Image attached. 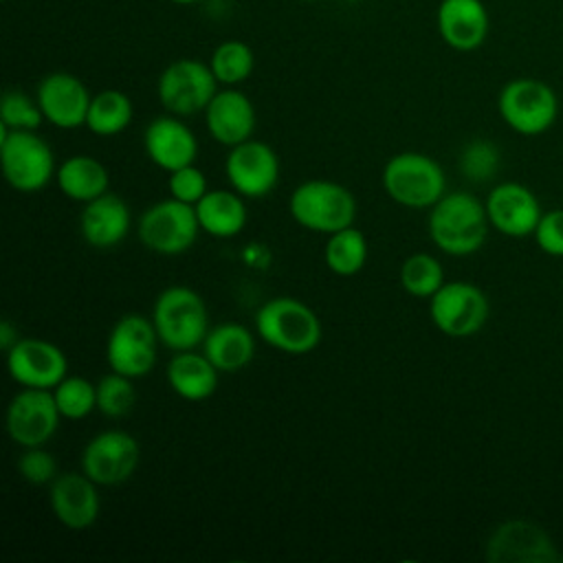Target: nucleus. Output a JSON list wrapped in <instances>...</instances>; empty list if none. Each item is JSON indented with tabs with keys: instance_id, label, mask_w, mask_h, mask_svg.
<instances>
[{
	"instance_id": "1",
	"label": "nucleus",
	"mask_w": 563,
	"mask_h": 563,
	"mask_svg": "<svg viewBox=\"0 0 563 563\" xmlns=\"http://www.w3.org/2000/svg\"><path fill=\"white\" fill-rule=\"evenodd\" d=\"M431 242L446 255L466 257L477 253L488 238V216L479 198L468 191H446L427 218Z\"/></svg>"
},
{
	"instance_id": "2",
	"label": "nucleus",
	"mask_w": 563,
	"mask_h": 563,
	"mask_svg": "<svg viewBox=\"0 0 563 563\" xmlns=\"http://www.w3.org/2000/svg\"><path fill=\"white\" fill-rule=\"evenodd\" d=\"M257 336L286 354H308L321 343L317 312L295 297H273L255 312Z\"/></svg>"
},
{
	"instance_id": "3",
	"label": "nucleus",
	"mask_w": 563,
	"mask_h": 563,
	"mask_svg": "<svg viewBox=\"0 0 563 563\" xmlns=\"http://www.w3.org/2000/svg\"><path fill=\"white\" fill-rule=\"evenodd\" d=\"M150 317L161 345L172 352L196 350L211 328L205 299L189 286L165 288L156 297Z\"/></svg>"
},
{
	"instance_id": "4",
	"label": "nucleus",
	"mask_w": 563,
	"mask_h": 563,
	"mask_svg": "<svg viewBox=\"0 0 563 563\" xmlns=\"http://www.w3.org/2000/svg\"><path fill=\"white\" fill-rule=\"evenodd\" d=\"M380 183L385 194L407 209H431L446 194L444 169L422 152H398L389 156Z\"/></svg>"
},
{
	"instance_id": "5",
	"label": "nucleus",
	"mask_w": 563,
	"mask_h": 563,
	"mask_svg": "<svg viewBox=\"0 0 563 563\" xmlns=\"http://www.w3.org/2000/svg\"><path fill=\"white\" fill-rule=\"evenodd\" d=\"M288 211L299 227L330 235L354 224L356 198L341 183L314 178L292 189Z\"/></svg>"
},
{
	"instance_id": "6",
	"label": "nucleus",
	"mask_w": 563,
	"mask_h": 563,
	"mask_svg": "<svg viewBox=\"0 0 563 563\" xmlns=\"http://www.w3.org/2000/svg\"><path fill=\"white\" fill-rule=\"evenodd\" d=\"M2 176L15 191H42L57 174L51 145L35 130H9L0 125Z\"/></svg>"
},
{
	"instance_id": "7",
	"label": "nucleus",
	"mask_w": 563,
	"mask_h": 563,
	"mask_svg": "<svg viewBox=\"0 0 563 563\" xmlns=\"http://www.w3.org/2000/svg\"><path fill=\"white\" fill-rule=\"evenodd\" d=\"M497 110L512 132L521 136H539L554 125L559 97L552 86L541 79L517 77L499 90Z\"/></svg>"
},
{
	"instance_id": "8",
	"label": "nucleus",
	"mask_w": 563,
	"mask_h": 563,
	"mask_svg": "<svg viewBox=\"0 0 563 563\" xmlns=\"http://www.w3.org/2000/svg\"><path fill=\"white\" fill-rule=\"evenodd\" d=\"M198 233L200 224L196 207L172 196L150 205L136 222L141 244L158 255H180L189 251L198 240Z\"/></svg>"
},
{
	"instance_id": "9",
	"label": "nucleus",
	"mask_w": 563,
	"mask_h": 563,
	"mask_svg": "<svg viewBox=\"0 0 563 563\" xmlns=\"http://www.w3.org/2000/svg\"><path fill=\"white\" fill-rule=\"evenodd\" d=\"M490 314L486 292L464 279L444 282L429 299V317L433 325L451 339H468L477 334Z\"/></svg>"
},
{
	"instance_id": "10",
	"label": "nucleus",
	"mask_w": 563,
	"mask_h": 563,
	"mask_svg": "<svg viewBox=\"0 0 563 563\" xmlns=\"http://www.w3.org/2000/svg\"><path fill=\"white\" fill-rule=\"evenodd\" d=\"M158 334L152 317L128 312L112 325L106 341V361L112 372L130 378L147 376L158 358Z\"/></svg>"
},
{
	"instance_id": "11",
	"label": "nucleus",
	"mask_w": 563,
	"mask_h": 563,
	"mask_svg": "<svg viewBox=\"0 0 563 563\" xmlns=\"http://www.w3.org/2000/svg\"><path fill=\"white\" fill-rule=\"evenodd\" d=\"M216 92L218 79L211 66L189 57L167 64L156 84L161 106L176 117H191L205 112Z\"/></svg>"
},
{
	"instance_id": "12",
	"label": "nucleus",
	"mask_w": 563,
	"mask_h": 563,
	"mask_svg": "<svg viewBox=\"0 0 563 563\" xmlns=\"http://www.w3.org/2000/svg\"><path fill=\"white\" fill-rule=\"evenodd\" d=\"M141 462L136 438L123 429H106L92 435L81 451V471L99 486L128 482Z\"/></svg>"
},
{
	"instance_id": "13",
	"label": "nucleus",
	"mask_w": 563,
	"mask_h": 563,
	"mask_svg": "<svg viewBox=\"0 0 563 563\" xmlns=\"http://www.w3.org/2000/svg\"><path fill=\"white\" fill-rule=\"evenodd\" d=\"M59 420L53 389L22 387L7 407V433L22 449L44 446L55 435Z\"/></svg>"
},
{
	"instance_id": "14",
	"label": "nucleus",
	"mask_w": 563,
	"mask_h": 563,
	"mask_svg": "<svg viewBox=\"0 0 563 563\" xmlns=\"http://www.w3.org/2000/svg\"><path fill=\"white\" fill-rule=\"evenodd\" d=\"M224 174L231 189H235L240 196L264 198L279 180V158L268 143L249 139L229 147Z\"/></svg>"
},
{
	"instance_id": "15",
	"label": "nucleus",
	"mask_w": 563,
	"mask_h": 563,
	"mask_svg": "<svg viewBox=\"0 0 563 563\" xmlns=\"http://www.w3.org/2000/svg\"><path fill=\"white\" fill-rule=\"evenodd\" d=\"M4 354L7 372L20 387L53 389L68 374L64 350L46 339L20 336V341Z\"/></svg>"
},
{
	"instance_id": "16",
	"label": "nucleus",
	"mask_w": 563,
	"mask_h": 563,
	"mask_svg": "<svg viewBox=\"0 0 563 563\" xmlns=\"http://www.w3.org/2000/svg\"><path fill=\"white\" fill-rule=\"evenodd\" d=\"M484 207L490 229L506 238L532 235L543 216L534 191L515 180L495 185L488 191Z\"/></svg>"
},
{
	"instance_id": "17",
	"label": "nucleus",
	"mask_w": 563,
	"mask_h": 563,
	"mask_svg": "<svg viewBox=\"0 0 563 563\" xmlns=\"http://www.w3.org/2000/svg\"><path fill=\"white\" fill-rule=\"evenodd\" d=\"M486 559L490 563H550L559 561V554L541 526L510 519L499 523L488 537Z\"/></svg>"
},
{
	"instance_id": "18",
	"label": "nucleus",
	"mask_w": 563,
	"mask_h": 563,
	"mask_svg": "<svg viewBox=\"0 0 563 563\" xmlns=\"http://www.w3.org/2000/svg\"><path fill=\"white\" fill-rule=\"evenodd\" d=\"M35 99L44 114V121L59 130H75L86 125L92 95L86 84L64 70L48 73L35 90Z\"/></svg>"
},
{
	"instance_id": "19",
	"label": "nucleus",
	"mask_w": 563,
	"mask_h": 563,
	"mask_svg": "<svg viewBox=\"0 0 563 563\" xmlns=\"http://www.w3.org/2000/svg\"><path fill=\"white\" fill-rule=\"evenodd\" d=\"M92 482L84 471L59 473L48 484V504L55 519L68 530H88L99 519L101 499Z\"/></svg>"
},
{
	"instance_id": "20",
	"label": "nucleus",
	"mask_w": 563,
	"mask_h": 563,
	"mask_svg": "<svg viewBox=\"0 0 563 563\" xmlns=\"http://www.w3.org/2000/svg\"><path fill=\"white\" fill-rule=\"evenodd\" d=\"M143 147L147 158L167 174L196 163L198 156V139L194 130L176 114L152 119L143 132Z\"/></svg>"
},
{
	"instance_id": "21",
	"label": "nucleus",
	"mask_w": 563,
	"mask_h": 563,
	"mask_svg": "<svg viewBox=\"0 0 563 563\" xmlns=\"http://www.w3.org/2000/svg\"><path fill=\"white\" fill-rule=\"evenodd\" d=\"M207 132L224 147H233L253 139L255 132V108L253 101L238 88L229 86L218 90L205 108Z\"/></svg>"
},
{
	"instance_id": "22",
	"label": "nucleus",
	"mask_w": 563,
	"mask_h": 563,
	"mask_svg": "<svg viewBox=\"0 0 563 563\" xmlns=\"http://www.w3.org/2000/svg\"><path fill=\"white\" fill-rule=\"evenodd\" d=\"M488 11L482 0H442L438 7V33L444 44L471 53L486 42Z\"/></svg>"
},
{
	"instance_id": "23",
	"label": "nucleus",
	"mask_w": 563,
	"mask_h": 563,
	"mask_svg": "<svg viewBox=\"0 0 563 563\" xmlns=\"http://www.w3.org/2000/svg\"><path fill=\"white\" fill-rule=\"evenodd\" d=\"M132 229V211L128 202L106 191L84 205L79 213V233L95 249H112L125 240Z\"/></svg>"
},
{
	"instance_id": "24",
	"label": "nucleus",
	"mask_w": 563,
	"mask_h": 563,
	"mask_svg": "<svg viewBox=\"0 0 563 563\" xmlns=\"http://www.w3.org/2000/svg\"><path fill=\"white\" fill-rule=\"evenodd\" d=\"M218 367L205 356V352L183 350L174 352L165 367L167 385L183 400H207L218 387Z\"/></svg>"
},
{
	"instance_id": "25",
	"label": "nucleus",
	"mask_w": 563,
	"mask_h": 563,
	"mask_svg": "<svg viewBox=\"0 0 563 563\" xmlns=\"http://www.w3.org/2000/svg\"><path fill=\"white\" fill-rule=\"evenodd\" d=\"M246 198L240 196L235 189H209L196 202V216L200 231L218 238L229 240L242 233L249 222Z\"/></svg>"
},
{
	"instance_id": "26",
	"label": "nucleus",
	"mask_w": 563,
	"mask_h": 563,
	"mask_svg": "<svg viewBox=\"0 0 563 563\" xmlns=\"http://www.w3.org/2000/svg\"><path fill=\"white\" fill-rule=\"evenodd\" d=\"M205 356L218 367V372H240L255 356V336L253 332L235 321H224L209 328L202 341Z\"/></svg>"
},
{
	"instance_id": "27",
	"label": "nucleus",
	"mask_w": 563,
	"mask_h": 563,
	"mask_svg": "<svg viewBox=\"0 0 563 563\" xmlns=\"http://www.w3.org/2000/svg\"><path fill=\"white\" fill-rule=\"evenodd\" d=\"M55 183L68 200L86 205L108 191L110 174L99 158L75 154L57 165Z\"/></svg>"
},
{
	"instance_id": "28",
	"label": "nucleus",
	"mask_w": 563,
	"mask_h": 563,
	"mask_svg": "<svg viewBox=\"0 0 563 563\" xmlns=\"http://www.w3.org/2000/svg\"><path fill=\"white\" fill-rule=\"evenodd\" d=\"M134 117L132 101L117 88H106L90 99L86 128L97 136H114L123 132Z\"/></svg>"
},
{
	"instance_id": "29",
	"label": "nucleus",
	"mask_w": 563,
	"mask_h": 563,
	"mask_svg": "<svg viewBox=\"0 0 563 563\" xmlns=\"http://www.w3.org/2000/svg\"><path fill=\"white\" fill-rule=\"evenodd\" d=\"M369 255L367 238L354 224L345 227L336 233H330L323 249L325 266L341 277H352L363 271Z\"/></svg>"
},
{
	"instance_id": "30",
	"label": "nucleus",
	"mask_w": 563,
	"mask_h": 563,
	"mask_svg": "<svg viewBox=\"0 0 563 563\" xmlns=\"http://www.w3.org/2000/svg\"><path fill=\"white\" fill-rule=\"evenodd\" d=\"M400 286L405 292H409L416 299H431L444 279V268L438 262V257L429 253H413L400 264L398 273Z\"/></svg>"
},
{
	"instance_id": "31",
	"label": "nucleus",
	"mask_w": 563,
	"mask_h": 563,
	"mask_svg": "<svg viewBox=\"0 0 563 563\" xmlns=\"http://www.w3.org/2000/svg\"><path fill=\"white\" fill-rule=\"evenodd\" d=\"M209 66L218 84L238 86L251 77L255 68V55L246 42L227 40L213 48Z\"/></svg>"
},
{
	"instance_id": "32",
	"label": "nucleus",
	"mask_w": 563,
	"mask_h": 563,
	"mask_svg": "<svg viewBox=\"0 0 563 563\" xmlns=\"http://www.w3.org/2000/svg\"><path fill=\"white\" fill-rule=\"evenodd\" d=\"M53 396L62 418H68V420H81L97 409V385H92L84 376L66 374L53 387Z\"/></svg>"
},
{
	"instance_id": "33",
	"label": "nucleus",
	"mask_w": 563,
	"mask_h": 563,
	"mask_svg": "<svg viewBox=\"0 0 563 563\" xmlns=\"http://www.w3.org/2000/svg\"><path fill=\"white\" fill-rule=\"evenodd\" d=\"M134 378L123 376L119 372L106 374L97 383V411H101L108 418H121L128 416L136 402V389Z\"/></svg>"
},
{
	"instance_id": "34",
	"label": "nucleus",
	"mask_w": 563,
	"mask_h": 563,
	"mask_svg": "<svg viewBox=\"0 0 563 563\" xmlns=\"http://www.w3.org/2000/svg\"><path fill=\"white\" fill-rule=\"evenodd\" d=\"M499 150L488 139H473L462 147L460 172L471 183H488L499 172Z\"/></svg>"
},
{
	"instance_id": "35",
	"label": "nucleus",
	"mask_w": 563,
	"mask_h": 563,
	"mask_svg": "<svg viewBox=\"0 0 563 563\" xmlns=\"http://www.w3.org/2000/svg\"><path fill=\"white\" fill-rule=\"evenodd\" d=\"M44 121L37 99L29 97L24 90L9 88L0 99V125L9 130H37Z\"/></svg>"
},
{
	"instance_id": "36",
	"label": "nucleus",
	"mask_w": 563,
	"mask_h": 563,
	"mask_svg": "<svg viewBox=\"0 0 563 563\" xmlns=\"http://www.w3.org/2000/svg\"><path fill=\"white\" fill-rule=\"evenodd\" d=\"M167 191L172 198L196 207V202L209 191L207 176L200 167H196V163L178 167L167 176Z\"/></svg>"
},
{
	"instance_id": "37",
	"label": "nucleus",
	"mask_w": 563,
	"mask_h": 563,
	"mask_svg": "<svg viewBox=\"0 0 563 563\" xmlns=\"http://www.w3.org/2000/svg\"><path fill=\"white\" fill-rule=\"evenodd\" d=\"M18 471L20 475L35 486L51 484L59 473H57V462L51 451L44 446H26L22 449L18 457Z\"/></svg>"
},
{
	"instance_id": "38",
	"label": "nucleus",
	"mask_w": 563,
	"mask_h": 563,
	"mask_svg": "<svg viewBox=\"0 0 563 563\" xmlns=\"http://www.w3.org/2000/svg\"><path fill=\"white\" fill-rule=\"evenodd\" d=\"M532 238L545 255L563 257V209L543 211Z\"/></svg>"
},
{
	"instance_id": "39",
	"label": "nucleus",
	"mask_w": 563,
	"mask_h": 563,
	"mask_svg": "<svg viewBox=\"0 0 563 563\" xmlns=\"http://www.w3.org/2000/svg\"><path fill=\"white\" fill-rule=\"evenodd\" d=\"M18 341H20L18 328L9 319H2V323H0V347L4 352H9Z\"/></svg>"
},
{
	"instance_id": "40",
	"label": "nucleus",
	"mask_w": 563,
	"mask_h": 563,
	"mask_svg": "<svg viewBox=\"0 0 563 563\" xmlns=\"http://www.w3.org/2000/svg\"><path fill=\"white\" fill-rule=\"evenodd\" d=\"M174 4H194V2H198V0H172Z\"/></svg>"
},
{
	"instance_id": "41",
	"label": "nucleus",
	"mask_w": 563,
	"mask_h": 563,
	"mask_svg": "<svg viewBox=\"0 0 563 563\" xmlns=\"http://www.w3.org/2000/svg\"><path fill=\"white\" fill-rule=\"evenodd\" d=\"M299 2H317V0H299Z\"/></svg>"
},
{
	"instance_id": "42",
	"label": "nucleus",
	"mask_w": 563,
	"mask_h": 563,
	"mask_svg": "<svg viewBox=\"0 0 563 563\" xmlns=\"http://www.w3.org/2000/svg\"><path fill=\"white\" fill-rule=\"evenodd\" d=\"M345 2H361V0H345Z\"/></svg>"
},
{
	"instance_id": "43",
	"label": "nucleus",
	"mask_w": 563,
	"mask_h": 563,
	"mask_svg": "<svg viewBox=\"0 0 563 563\" xmlns=\"http://www.w3.org/2000/svg\"><path fill=\"white\" fill-rule=\"evenodd\" d=\"M559 561H563V554H559Z\"/></svg>"
},
{
	"instance_id": "44",
	"label": "nucleus",
	"mask_w": 563,
	"mask_h": 563,
	"mask_svg": "<svg viewBox=\"0 0 563 563\" xmlns=\"http://www.w3.org/2000/svg\"><path fill=\"white\" fill-rule=\"evenodd\" d=\"M4 2H7V0H4Z\"/></svg>"
}]
</instances>
